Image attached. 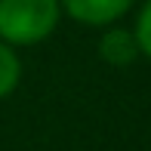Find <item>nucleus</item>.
I'll use <instances>...</instances> for the list:
<instances>
[{
  "mask_svg": "<svg viewBox=\"0 0 151 151\" xmlns=\"http://www.w3.org/2000/svg\"><path fill=\"white\" fill-rule=\"evenodd\" d=\"M62 22L59 0H0V40L12 50L37 46L56 34Z\"/></svg>",
  "mask_w": 151,
  "mask_h": 151,
  "instance_id": "f257e3e1",
  "label": "nucleus"
},
{
  "mask_svg": "<svg viewBox=\"0 0 151 151\" xmlns=\"http://www.w3.org/2000/svg\"><path fill=\"white\" fill-rule=\"evenodd\" d=\"M62 16L74 19L77 25L86 28H108V25H120V19L136 6V0H59Z\"/></svg>",
  "mask_w": 151,
  "mask_h": 151,
  "instance_id": "f03ea898",
  "label": "nucleus"
},
{
  "mask_svg": "<svg viewBox=\"0 0 151 151\" xmlns=\"http://www.w3.org/2000/svg\"><path fill=\"white\" fill-rule=\"evenodd\" d=\"M99 59L108 62L111 68H127L139 59V43L133 37V28H120V25H108L102 28L99 37Z\"/></svg>",
  "mask_w": 151,
  "mask_h": 151,
  "instance_id": "7ed1b4c3",
  "label": "nucleus"
},
{
  "mask_svg": "<svg viewBox=\"0 0 151 151\" xmlns=\"http://www.w3.org/2000/svg\"><path fill=\"white\" fill-rule=\"evenodd\" d=\"M22 83V59L9 43L0 40V102L9 99Z\"/></svg>",
  "mask_w": 151,
  "mask_h": 151,
  "instance_id": "20e7f679",
  "label": "nucleus"
},
{
  "mask_svg": "<svg viewBox=\"0 0 151 151\" xmlns=\"http://www.w3.org/2000/svg\"><path fill=\"white\" fill-rule=\"evenodd\" d=\"M133 37H136V43H139V56L151 59V0H145V3L139 6V12H136Z\"/></svg>",
  "mask_w": 151,
  "mask_h": 151,
  "instance_id": "39448f33",
  "label": "nucleus"
}]
</instances>
